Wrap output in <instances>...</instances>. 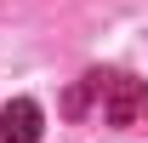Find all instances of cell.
I'll return each instance as SVG.
<instances>
[{
    "label": "cell",
    "mask_w": 148,
    "mask_h": 143,
    "mask_svg": "<svg viewBox=\"0 0 148 143\" xmlns=\"http://www.w3.org/2000/svg\"><path fill=\"white\" fill-rule=\"evenodd\" d=\"M40 126H46V115L34 97H12L0 109V143H40Z\"/></svg>",
    "instance_id": "cell-1"
},
{
    "label": "cell",
    "mask_w": 148,
    "mask_h": 143,
    "mask_svg": "<svg viewBox=\"0 0 148 143\" xmlns=\"http://www.w3.org/2000/svg\"><path fill=\"white\" fill-rule=\"evenodd\" d=\"M137 109H143V80H131V74H108V126H131L137 120Z\"/></svg>",
    "instance_id": "cell-2"
}]
</instances>
